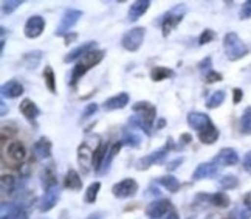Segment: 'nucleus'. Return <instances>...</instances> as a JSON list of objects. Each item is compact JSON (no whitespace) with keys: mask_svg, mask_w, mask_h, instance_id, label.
Segmentation results:
<instances>
[{"mask_svg":"<svg viewBox=\"0 0 251 219\" xmlns=\"http://www.w3.org/2000/svg\"><path fill=\"white\" fill-rule=\"evenodd\" d=\"M171 76H174V72L168 67H153L151 70L152 81H157V82H160L163 80H168V78H171Z\"/></svg>","mask_w":251,"mask_h":219,"instance_id":"32","label":"nucleus"},{"mask_svg":"<svg viewBox=\"0 0 251 219\" xmlns=\"http://www.w3.org/2000/svg\"><path fill=\"white\" fill-rule=\"evenodd\" d=\"M104 55H105L104 50H92L85 56H82V58L76 62V65L73 67L70 84L76 85V82H78L87 72H89L92 67H95V65H98L104 59Z\"/></svg>","mask_w":251,"mask_h":219,"instance_id":"1","label":"nucleus"},{"mask_svg":"<svg viewBox=\"0 0 251 219\" xmlns=\"http://www.w3.org/2000/svg\"><path fill=\"white\" fill-rule=\"evenodd\" d=\"M132 110L135 112V115H138L140 118H143L148 125H153V121L157 118V108L153 106L149 101H138L132 106Z\"/></svg>","mask_w":251,"mask_h":219,"instance_id":"8","label":"nucleus"},{"mask_svg":"<svg viewBox=\"0 0 251 219\" xmlns=\"http://www.w3.org/2000/svg\"><path fill=\"white\" fill-rule=\"evenodd\" d=\"M138 192V184L135 179H130V177H126L120 182H117L113 187H112V193L115 197L118 199H127V197H132L135 196Z\"/></svg>","mask_w":251,"mask_h":219,"instance_id":"7","label":"nucleus"},{"mask_svg":"<svg viewBox=\"0 0 251 219\" xmlns=\"http://www.w3.org/2000/svg\"><path fill=\"white\" fill-rule=\"evenodd\" d=\"M157 182L161 185V187H165L168 192H171V193H177L178 190H180V182H178V179L177 177H174V176H171V174H168V176H163V177H160Z\"/></svg>","mask_w":251,"mask_h":219,"instance_id":"29","label":"nucleus"},{"mask_svg":"<svg viewBox=\"0 0 251 219\" xmlns=\"http://www.w3.org/2000/svg\"><path fill=\"white\" fill-rule=\"evenodd\" d=\"M212 162L217 164L219 166H233L239 162V154L233 148H224L217 152V156L214 157Z\"/></svg>","mask_w":251,"mask_h":219,"instance_id":"12","label":"nucleus"},{"mask_svg":"<svg viewBox=\"0 0 251 219\" xmlns=\"http://www.w3.org/2000/svg\"><path fill=\"white\" fill-rule=\"evenodd\" d=\"M78 162H79L81 169H82L84 174L89 173L90 166L93 168V151L89 148V145H87V143H82L78 148Z\"/></svg>","mask_w":251,"mask_h":219,"instance_id":"15","label":"nucleus"},{"mask_svg":"<svg viewBox=\"0 0 251 219\" xmlns=\"http://www.w3.org/2000/svg\"><path fill=\"white\" fill-rule=\"evenodd\" d=\"M149 6H151V0H137V2H133L129 8V21L137 22L141 16H144Z\"/></svg>","mask_w":251,"mask_h":219,"instance_id":"20","label":"nucleus"},{"mask_svg":"<svg viewBox=\"0 0 251 219\" xmlns=\"http://www.w3.org/2000/svg\"><path fill=\"white\" fill-rule=\"evenodd\" d=\"M107 152L109 151H107V143H105V141H101L98 148L93 151V169L98 171V173L102 168V164L105 160V156H107Z\"/></svg>","mask_w":251,"mask_h":219,"instance_id":"26","label":"nucleus"},{"mask_svg":"<svg viewBox=\"0 0 251 219\" xmlns=\"http://www.w3.org/2000/svg\"><path fill=\"white\" fill-rule=\"evenodd\" d=\"M0 104H2V115H5V113H6V108H5V103L2 101V103H0Z\"/></svg>","mask_w":251,"mask_h":219,"instance_id":"56","label":"nucleus"},{"mask_svg":"<svg viewBox=\"0 0 251 219\" xmlns=\"http://www.w3.org/2000/svg\"><path fill=\"white\" fill-rule=\"evenodd\" d=\"M171 149H174V140L169 137V138H168L166 146H163L161 149L153 151V152H151V154L141 157L140 160H137V164H135V166H137V169L143 171V169L151 168L152 165H155V164H161V162L166 159L168 152H169Z\"/></svg>","mask_w":251,"mask_h":219,"instance_id":"3","label":"nucleus"},{"mask_svg":"<svg viewBox=\"0 0 251 219\" xmlns=\"http://www.w3.org/2000/svg\"><path fill=\"white\" fill-rule=\"evenodd\" d=\"M183 21V14H176V9L171 13H168L165 17H163V24H161V28H163V36L168 37L169 33L176 28L180 22Z\"/></svg>","mask_w":251,"mask_h":219,"instance_id":"21","label":"nucleus"},{"mask_svg":"<svg viewBox=\"0 0 251 219\" xmlns=\"http://www.w3.org/2000/svg\"><path fill=\"white\" fill-rule=\"evenodd\" d=\"M211 62H212V59L208 56V58H205L201 62H199L197 67H199L200 70H206V69H208V72H211Z\"/></svg>","mask_w":251,"mask_h":219,"instance_id":"47","label":"nucleus"},{"mask_svg":"<svg viewBox=\"0 0 251 219\" xmlns=\"http://www.w3.org/2000/svg\"><path fill=\"white\" fill-rule=\"evenodd\" d=\"M217 81H222V75L219 72L211 70L206 73V82H217Z\"/></svg>","mask_w":251,"mask_h":219,"instance_id":"45","label":"nucleus"},{"mask_svg":"<svg viewBox=\"0 0 251 219\" xmlns=\"http://www.w3.org/2000/svg\"><path fill=\"white\" fill-rule=\"evenodd\" d=\"M191 140H192V136H191V134H181V136H180L181 145H188Z\"/></svg>","mask_w":251,"mask_h":219,"instance_id":"51","label":"nucleus"},{"mask_svg":"<svg viewBox=\"0 0 251 219\" xmlns=\"http://www.w3.org/2000/svg\"><path fill=\"white\" fill-rule=\"evenodd\" d=\"M165 125H166V120L165 118H160L158 123H157V131L161 129V128H165Z\"/></svg>","mask_w":251,"mask_h":219,"instance_id":"54","label":"nucleus"},{"mask_svg":"<svg viewBox=\"0 0 251 219\" xmlns=\"http://www.w3.org/2000/svg\"><path fill=\"white\" fill-rule=\"evenodd\" d=\"M219 136H220L219 129H217L214 125H211V126H208L206 129H203V131H200V132H199V140H200L203 145H214L216 141L219 140Z\"/></svg>","mask_w":251,"mask_h":219,"instance_id":"25","label":"nucleus"},{"mask_svg":"<svg viewBox=\"0 0 251 219\" xmlns=\"http://www.w3.org/2000/svg\"><path fill=\"white\" fill-rule=\"evenodd\" d=\"M44 81H45L47 89L50 90L51 93H56V76H54V72L51 69V65H45V69H44Z\"/></svg>","mask_w":251,"mask_h":219,"instance_id":"34","label":"nucleus"},{"mask_svg":"<svg viewBox=\"0 0 251 219\" xmlns=\"http://www.w3.org/2000/svg\"><path fill=\"white\" fill-rule=\"evenodd\" d=\"M250 215H251V212L242 213V215H240V219H248V218H250Z\"/></svg>","mask_w":251,"mask_h":219,"instance_id":"55","label":"nucleus"},{"mask_svg":"<svg viewBox=\"0 0 251 219\" xmlns=\"http://www.w3.org/2000/svg\"><path fill=\"white\" fill-rule=\"evenodd\" d=\"M16 179L13 176L3 174L2 179H0V188H2V194H13L16 190Z\"/></svg>","mask_w":251,"mask_h":219,"instance_id":"31","label":"nucleus"},{"mask_svg":"<svg viewBox=\"0 0 251 219\" xmlns=\"http://www.w3.org/2000/svg\"><path fill=\"white\" fill-rule=\"evenodd\" d=\"M129 125L133 126V128H140L146 136H152V126L148 125V123L144 121L143 118H140L138 115L130 117V118H129Z\"/></svg>","mask_w":251,"mask_h":219,"instance_id":"37","label":"nucleus"},{"mask_svg":"<svg viewBox=\"0 0 251 219\" xmlns=\"http://www.w3.org/2000/svg\"><path fill=\"white\" fill-rule=\"evenodd\" d=\"M51 149H53L51 141L47 137H41L33 145V154L37 160H47L51 157Z\"/></svg>","mask_w":251,"mask_h":219,"instance_id":"14","label":"nucleus"},{"mask_svg":"<svg viewBox=\"0 0 251 219\" xmlns=\"http://www.w3.org/2000/svg\"><path fill=\"white\" fill-rule=\"evenodd\" d=\"M42 52L41 50H34V52H30V53H26L25 56H24V64H25V67L28 69V70H34L37 65L41 64V61H42Z\"/></svg>","mask_w":251,"mask_h":219,"instance_id":"28","label":"nucleus"},{"mask_svg":"<svg viewBox=\"0 0 251 219\" xmlns=\"http://www.w3.org/2000/svg\"><path fill=\"white\" fill-rule=\"evenodd\" d=\"M169 212H171V201H168V199H157V201H152L146 207V216H148V219L166 218V215Z\"/></svg>","mask_w":251,"mask_h":219,"instance_id":"9","label":"nucleus"},{"mask_svg":"<svg viewBox=\"0 0 251 219\" xmlns=\"http://www.w3.org/2000/svg\"><path fill=\"white\" fill-rule=\"evenodd\" d=\"M100 190H101V182H93L89 185V188H87L85 192V202L87 204H95L96 199H98V194H100Z\"/></svg>","mask_w":251,"mask_h":219,"instance_id":"35","label":"nucleus"},{"mask_svg":"<svg viewBox=\"0 0 251 219\" xmlns=\"http://www.w3.org/2000/svg\"><path fill=\"white\" fill-rule=\"evenodd\" d=\"M188 125L192 128V129H196V131H203L206 129L208 126L212 125V121L211 118L206 115V113L203 112H189L188 113Z\"/></svg>","mask_w":251,"mask_h":219,"instance_id":"13","label":"nucleus"},{"mask_svg":"<svg viewBox=\"0 0 251 219\" xmlns=\"http://www.w3.org/2000/svg\"><path fill=\"white\" fill-rule=\"evenodd\" d=\"M220 187L224 190H231V188H236L239 185V180L236 176H224L220 179Z\"/></svg>","mask_w":251,"mask_h":219,"instance_id":"41","label":"nucleus"},{"mask_svg":"<svg viewBox=\"0 0 251 219\" xmlns=\"http://www.w3.org/2000/svg\"><path fill=\"white\" fill-rule=\"evenodd\" d=\"M123 145L126 146H130V148H138L140 143H141V138L140 136H137L135 132H129V131H126L124 132V137H123Z\"/></svg>","mask_w":251,"mask_h":219,"instance_id":"39","label":"nucleus"},{"mask_svg":"<svg viewBox=\"0 0 251 219\" xmlns=\"http://www.w3.org/2000/svg\"><path fill=\"white\" fill-rule=\"evenodd\" d=\"M240 19H251V0H247L240 8Z\"/></svg>","mask_w":251,"mask_h":219,"instance_id":"44","label":"nucleus"},{"mask_svg":"<svg viewBox=\"0 0 251 219\" xmlns=\"http://www.w3.org/2000/svg\"><path fill=\"white\" fill-rule=\"evenodd\" d=\"M82 17V11L79 9H73V8H67L62 17H61V22L57 25L54 34L56 36H67L69 31H72V28L79 22V19Z\"/></svg>","mask_w":251,"mask_h":219,"instance_id":"5","label":"nucleus"},{"mask_svg":"<svg viewBox=\"0 0 251 219\" xmlns=\"http://www.w3.org/2000/svg\"><path fill=\"white\" fill-rule=\"evenodd\" d=\"M242 97H244L242 89L236 87V89L233 90V101H234V104H239L240 101H242Z\"/></svg>","mask_w":251,"mask_h":219,"instance_id":"48","label":"nucleus"},{"mask_svg":"<svg viewBox=\"0 0 251 219\" xmlns=\"http://www.w3.org/2000/svg\"><path fill=\"white\" fill-rule=\"evenodd\" d=\"M2 219H28V213L22 205L8 204V210L2 207Z\"/></svg>","mask_w":251,"mask_h":219,"instance_id":"23","label":"nucleus"},{"mask_svg":"<svg viewBox=\"0 0 251 219\" xmlns=\"http://www.w3.org/2000/svg\"><path fill=\"white\" fill-rule=\"evenodd\" d=\"M19 110L28 121H34L37 117L41 115V109L36 106V103L30 98H24L19 104Z\"/></svg>","mask_w":251,"mask_h":219,"instance_id":"17","label":"nucleus"},{"mask_svg":"<svg viewBox=\"0 0 251 219\" xmlns=\"http://www.w3.org/2000/svg\"><path fill=\"white\" fill-rule=\"evenodd\" d=\"M144 36H146V30H144L143 27L132 28V30H129L123 36V39H121L123 49H126L127 52H138L140 47L143 45Z\"/></svg>","mask_w":251,"mask_h":219,"instance_id":"6","label":"nucleus"},{"mask_svg":"<svg viewBox=\"0 0 251 219\" xmlns=\"http://www.w3.org/2000/svg\"><path fill=\"white\" fill-rule=\"evenodd\" d=\"M244 205H245V208L248 212H251V192L244 196Z\"/></svg>","mask_w":251,"mask_h":219,"instance_id":"50","label":"nucleus"},{"mask_svg":"<svg viewBox=\"0 0 251 219\" xmlns=\"http://www.w3.org/2000/svg\"><path fill=\"white\" fill-rule=\"evenodd\" d=\"M124 145H123V141L120 140V141H117V143H113L112 145V148L109 149V152H107V156H105V160H104V164H102V168H101V171L100 173H105V171L109 169V166H110V164H112V160L117 157V154L120 152V149L123 148Z\"/></svg>","mask_w":251,"mask_h":219,"instance_id":"30","label":"nucleus"},{"mask_svg":"<svg viewBox=\"0 0 251 219\" xmlns=\"http://www.w3.org/2000/svg\"><path fill=\"white\" fill-rule=\"evenodd\" d=\"M3 159L8 162L9 165L17 166L26 159V149L22 141L19 140H11L3 149Z\"/></svg>","mask_w":251,"mask_h":219,"instance_id":"4","label":"nucleus"},{"mask_svg":"<svg viewBox=\"0 0 251 219\" xmlns=\"http://www.w3.org/2000/svg\"><path fill=\"white\" fill-rule=\"evenodd\" d=\"M92 50H96V42L95 41H89V42H84L81 45H78L76 49L70 50V53H67L65 55V58H64V62H73L76 59H79L82 58V56H85L89 52Z\"/></svg>","mask_w":251,"mask_h":219,"instance_id":"16","label":"nucleus"},{"mask_svg":"<svg viewBox=\"0 0 251 219\" xmlns=\"http://www.w3.org/2000/svg\"><path fill=\"white\" fill-rule=\"evenodd\" d=\"M42 185H44L45 190L53 188V187L57 185L56 176H54V173H53V169H51V168H45V169L42 171Z\"/></svg>","mask_w":251,"mask_h":219,"instance_id":"38","label":"nucleus"},{"mask_svg":"<svg viewBox=\"0 0 251 219\" xmlns=\"http://www.w3.org/2000/svg\"><path fill=\"white\" fill-rule=\"evenodd\" d=\"M225 98H226L225 90H216V92L212 93L211 97L208 98V101H206V108H208V109H216V108L220 106V104H224Z\"/></svg>","mask_w":251,"mask_h":219,"instance_id":"33","label":"nucleus"},{"mask_svg":"<svg viewBox=\"0 0 251 219\" xmlns=\"http://www.w3.org/2000/svg\"><path fill=\"white\" fill-rule=\"evenodd\" d=\"M216 39V33L212 31V30H209V28H206V30L200 34V37H199V44L200 45H206V44H209L211 41H214Z\"/></svg>","mask_w":251,"mask_h":219,"instance_id":"42","label":"nucleus"},{"mask_svg":"<svg viewBox=\"0 0 251 219\" xmlns=\"http://www.w3.org/2000/svg\"><path fill=\"white\" fill-rule=\"evenodd\" d=\"M59 187H53V188H48L47 192L44 193V196L41 197V201H39V210L42 213H47V212H50L53 210V208L56 207L57 204V199H59Z\"/></svg>","mask_w":251,"mask_h":219,"instance_id":"11","label":"nucleus"},{"mask_svg":"<svg viewBox=\"0 0 251 219\" xmlns=\"http://www.w3.org/2000/svg\"><path fill=\"white\" fill-rule=\"evenodd\" d=\"M44 30H45V19L39 14L31 16L24 27V33L28 39H36V37H39L44 33Z\"/></svg>","mask_w":251,"mask_h":219,"instance_id":"10","label":"nucleus"},{"mask_svg":"<svg viewBox=\"0 0 251 219\" xmlns=\"http://www.w3.org/2000/svg\"><path fill=\"white\" fill-rule=\"evenodd\" d=\"M240 132L245 136H251V106L247 108L240 117Z\"/></svg>","mask_w":251,"mask_h":219,"instance_id":"36","label":"nucleus"},{"mask_svg":"<svg viewBox=\"0 0 251 219\" xmlns=\"http://www.w3.org/2000/svg\"><path fill=\"white\" fill-rule=\"evenodd\" d=\"M165 219H180V218H178V213H177L176 210H171V212L166 215Z\"/></svg>","mask_w":251,"mask_h":219,"instance_id":"52","label":"nucleus"},{"mask_svg":"<svg viewBox=\"0 0 251 219\" xmlns=\"http://www.w3.org/2000/svg\"><path fill=\"white\" fill-rule=\"evenodd\" d=\"M183 164V157H180V159H177V160H174V162H169L168 164V171H174V169H177L178 168V165H181Z\"/></svg>","mask_w":251,"mask_h":219,"instance_id":"49","label":"nucleus"},{"mask_svg":"<svg viewBox=\"0 0 251 219\" xmlns=\"http://www.w3.org/2000/svg\"><path fill=\"white\" fill-rule=\"evenodd\" d=\"M24 93V85L17 80H9L2 85V97L3 98H17Z\"/></svg>","mask_w":251,"mask_h":219,"instance_id":"22","label":"nucleus"},{"mask_svg":"<svg viewBox=\"0 0 251 219\" xmlns=\"http://www.w3.org/2000/svg\"><path fill=\"white\" fill-rule=\"evenodd\" d=\"M244 169L248 174H251V151H248L244 157Z\"/></svg>","mask_w":251,"mask_h":219,"instance_id":"46","label":"nucleus"},{"mask_svg":"<svg viewBox=\"0 0 251 219\" xmlns=\"http://www.w3.org/2000/svg\"><path fill=\"white\" fill-rule=\"evenodd\" d=\"M219 169V165L214 162H206V164H200L196 171L192 173V179L194 180H201V179H209L212 177Z\"/></svg>","mask_w":251,"mask_h":219,"instance_id":"19","label":"nucleus"},{"mask_svg":"<svg viewBox=\"0 0 251 219\" xmlns=\"http://www.w3.org/2000/svg\"><path fill=\"white\" fill-rule=\"evenodd\" d=\"M76 37H78V34H75V33H73V34H67V36H65V44L69 45L72 41H75V39H76Z\"/></svg>","mask_w":251,"mask_h":219,"instance_id":"53","label":"nucleus"},{"mask_svg":"<svg viewBox=\"0 0 251 219\" xmlns=\"http://www.w3.org/2000/svg\"><path fill=\"white\" fill-rule=\"evenodd\" d=\"M224 50L229 61H239L248 53V47L236 33H226L224 37Z\"/></svg>","mask_w":251,"mask_h":219,"instance_id":"2","label":"nucleus"},{"mask_svg":"<svg viewBox=\"0 0 251 219\" xmlns=\"http://www.w3.org/2000/svg\"><path fill=\"white\" fill-rule=\"evenodd\" d=\"M21 5H24L22 0H3V2H2V13L5 16L13 14Z\"/></svg>","mask_w":251,"mask_h":219,"instance_id":"40","label":"nucleus"},{"mask_svg":"<svg viewBox=\"0 0 251 219\" xmlns=\"http://www.w3.org/2000/svg\"><path fill=\"white\" fill-rule=\"evenodd\" d=\"M64 187L67 190H72V192H79L82 188V179L79 173L76 169H69L64 177Z\"/></svg>","mask_w":251,"mask_h":219,"instance_id":"24","label":"nucleus"},{"mask_svg":"<svg viewBox=\"0 0 251 219\" xmlns=\"http://www.w3.org/2000/svg\"><path fill=\"white\" fill-rule=\"evenodd\" d=\"M96 110H98V104L96 103H90V104H87L85 106V109L82 110V120H87V118H90V117H93L95 113H96Z\"/></svg>","mask_w":251,"mask_h":219,"instance_id":"43","label":"nucleus"},{"mask_svg":"<svg viewBox=\"0 0 251 219\" xmlns=\"http://www.w3.org/2000/svg\"><path fill=\"white\" fill-rule=\"evenodd\" d=\"M129 95L126 93V92H121L118 95H115V97L109 98V100H105L104 104H102V108L104 110H118V109H124L126 106L129 104Z\"/></svg>","mask_w":251,"mask_h":219,"instance_id":"18","label":"nucleus"},{"mask_svg":"<svg viewBox=\"0 0 251 219\" xmlns=\"http://www.w3.org/2000/svg\"><path fill=\"white\" fill-rule=\"evenodd\" d=\"M89 219H101V215H100V213H98V215H92Z\"/></svg>","mask_w":251,"mask_h":219,"instance_id":"57","label":"nucleus"},{"mask_svg":"<svg viewBox=\"0 0 251 219\" xmlns=\"http://www.w3.org/2000/svg\"><path fill=\"white\" fill-rule=\"evenodd\" d=\"M203 197L206 199V201H209V204H212L214 207H219V208H226L231 204L228 194L224 193V192H217L214 194H208V196H203Z\"/></svg>","mask_w":251,"mask_h":219,"instance_id":"27","label":"nucleus"}]
</instances>
